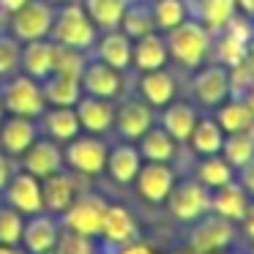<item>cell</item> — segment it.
I'll use <instances>...</instances> for the list:
<instances>
[{
  "label": "cell",
  "mask_w": 254,
  "mask_h": 254,
  "mask_svg": "<svg viewBox=\"0 0 254 254\" xmlns=\"http://www.w3.org/2000/svg\"><path fill=\"white\" fill-rule=\"evenodd\" d=\"M164 41H167V52H170V58L178 66L199 68L205 63V58H208V52H210L213 33H210L199 19L189 17L186 22H181L178 28L167 30Z\"/></svg>",
  "instance_id": "6da1fadb"
},
{
  "label": "cell",
  "mask_w": 254,
  "mask_h": 254,
  "mask_svg": "<svg viewBox=\"0 0 254 254\" xmlns=\"http://www.w3.org/2000/svg\"><path fill=\"white\" fill-rule=\"evenodd\" d=\"M50 39L55 44L63 47H74V50H90L99 39V28L93 25V19L88 17L85 6L79 3H66L63 8L55 11V19H52V30Z\"/></svg>",
  "instance_id": "7a4b0ae2"
},
{
  "label": "cell",
  "mask_w": 254,
  "mask_h": 254,
  "mask_svg": "<svg viewBox=\"0 0 254 254\" xmlns=\"http://www.w3.org/2000/svg\"><path fill=\"white\" fill-rule=\"evenodd\" d=\"M0 104L6 115H22V118H41L47 110L41 82L28 74H8L6 82L0 85Z\"/></svg>",
  "instance_id": "3957f363"
},
{
  "label": "cell",
  "mask_w": 254,
  "mask_h": 254,
  "mask_svg": "<svg viewBox=\"0 0 254 254\" xmlns=\"http://www.w3.org/2000/svg\"><path fill=\"white\" fill-rule=\"evenodd\" d=\"M107 153L110 148L104 139L96 134H77L63 148V164L79 178H99L107 167Z\"/></svg>",
  "instance_id": "277c9868"
},
{
  "label": "cell",
  "mask_w": 254,
  "mask_h": 254,
  "mask_svg": "<svg viewBox=\"0 0 254 254\" xmlns=\"http://www.w3.org/2000/svg\"><path fill=\"white\" fill-rule=\"evenodd\" d=\"M167 210L175 221L183 224H194L197 219H202L205 213H210V189H205L197 178L191 181H175L172 191L167 194Z\"/></svg>",
  "instance_id": "5b68a950"
},
{
  "label": "cell",
  "mask_w": 254,
  "mask_h": 254,
  "mask_svg": "<svg viewBox=\"0 0 254 254\" xmlns=\"http://www.w3.org/2000/svg\"><path fill=\"white\" fill-rule=\"evenodd\" d=\"M104 210H107L104 197H99L93 191H79L77 199L61 213V227L66 232H74V235L99 238Z\"/></svg>",
  "instance_id": "8992f818"
},
{
  "label": "cell",
  "mask_w": 254,
  "mask_h": 254,
  "mask_svg": "<svg viewBox=\"0 0 254 254\" xmlns=\"http://www.w3.org/2000/svg\"><path fill=\"white\" fill-rule=\"evenodd\" d=\"M11 17V36L17 41H36V39H50L55 8L47 0H28L22 8H17Z\"/></svg>",
  "instance_id": "52a82bcc"
},
{
  "label": "cell",
  "mask_w": 254,
  "mask_h": 254,
  "mask_svg": "<svg viewBox=\"0 0 254 254\" xmlns=\"http://www.w3.org/2000/svg\"><path fill=\"white\" fill-rule=\"evenodd\" d=\"M232 221L221 219L216 213H205L202 219L194 221L189 232V246L194 254H219L232 243Z\"/></svg>",
  "instance_id": "ba28073f"
},
{
  "label": "cell",
  "mask_w": 254,
  "mask_h": 254,
  "mask_svg": "<svg viewBox=\"0 0 254 254\" xmlns=\"http://www.w3.org/2000/svg\"><path fill=\"white\" fill-rule=\"evenodd\" d=\"M3 205L19 210L22 216H33L44 210V197H41V181L36 175L25 170H14V175L8 178L6 189H3Z\"/></svg>",
  "instance_id": "9c48e42d"
},
{
  "label": "cell",
  "mask_w": 254,
  "mask_h": 254,
  "mask_svg": "<svg viewBox=\"0 0 254 254\" xmlns=\"http://www.w3.org/2000/svg\"><path fill=\"white\" fill-rule=\"evenodd\" d=\"M61 219L47 210L33 216H25V227H22V241L19 246L25 249L28 254H50L55 252L58 241H61Z\"/></svg>",
  "instance_id": "30bf717a"
},
{
  "label": "cell",
  "mask_w": 254,
  "mask_h": 254,
  "mask_svg": "<svg viewBox=\"0 0 254 254\" xmlns=\"http://www.w3.org/2000/svg\"><path fill=\"white\" fill-rule=\"evenodd\" d=\"M99 238L104 246L118 249L123 243H131L139 238V224H137V216L121 202H107L104 210V219H101V230Z\"/></svg>",
  "instance_id": "8fae6325"
},
{
  "label": "cell",
  "mask_w": 254,
  "mask_h": 254,
  "mask_svg": "<svg viewBox=\"0 0 254 254\" xmlns=\"http://www.w3.org/2000/svg\"><path fill=\"white\" fill-rule=\"evenodd\" d=\"M134 186L145 202L161 205L175 186V170L167 161H142L137 178H134Z\"/></svg>",
  "instance_id": "7c38bea8"
},
{
  "label": "cell",
  "mask_w": 254,
  "mask_h": 254,
  "mask_svg": "<svg viewBox=\"0 0 254 254\" xmlns=\"http://www.w3.org/2000/svg\"><path fill=\"white\" fill-rule=\"evenodd\" d=\"M191 93L202 107L216 110L224 99H230V74H227V66H221V63L199 66V71L191 79Z\"/></svg>",
  "instance_id": "4fadbf2b"
},
{
  "label": "cell",
  "mask_w": 254,
  "mask_h": 254,
  "mask_svg": "<svg viewBox=\"0 0 254 254\" xmlns=\"http://www.w3.org/2000/svg\"><path fill=\"white\" fill-rule=\"evenodd\" d=\"M19 161H22V170L30 172V175H36L39 181L55 175V172H61L63 167H66L63 164L61 142H55V139H50V137H36L33 145L19 156Z\"/></svg>",
  "instance_id": "5bb4252c"
},
{
  "label": "cell",
  "mask_w": 254,
  "mask_h": 254,
  "mask_svg": "<svg viewBox=\"0 0 254 254\" xmlns=\"http://www.w3.org/2000/svg\"><path fill=\"white\" fill-rule=\"evenodd\" d=\"M156 115H153V107L142 99H123L121 104L115 107V123L112 126L118 128L126 142H137L150 126H153Z\"/></svg>",
  "instance_id": "9a60e30c"
},
{
  "label": "cell",
  "mask_w": 254,
  "mask_h": 254,
  "mask_svg": "<svg viewBox=\"0 0 254 254\" xmlns=\"http://www.w3.org/2000/svg\"><path fill=\"white\" fill-rule=\"evenodd\" d=\"M39 137L36 118H22V115H6L0 121V150L11 159H19L25 150L33 145Z\"/></svg>",
  "instance_id": "2e32d148"
},
{
  "label": "cell",
  "mask_w": 254,
  "mask_h": 254,
  "mask_svg": "<svg viewBox=\"0 0 254 254\" xmlns=\"http://www.w3.org/2000/svg\"><path fill=\"white\" fill-rule=\"evenodd\" d=\"M79 85H82V93L112 101L123 93V71H118V68L107 66L101 61H90L85 66L82 77H79Z\"/></svg>",
  "instance_id": "e0dca14e"
},
{
  "label": "cell",
  "mask_w": 254,
  "mask_h": 254,
  "mask_svg": "<svg viewBox=\"0 0 254 254\" xmlns=\"http://www.w3.org/2000/svg\"><path fill=\"white\" fill-rule=\"evenodd\" d=\"M74 112H77V118H79L82 131L96 134V137L107 134L112 128V123H115V104H112L110 99H99V96L82 93L79 101L74 104Z\"/></svg>",
  "instance_id": "ac0fdd59"
},
{
  "label": "cell",
  "mask_w": 254,
  "mask_h": 254,
  "mask_svg": "<svg viewBox=\"0 0 254 254\" xmlns=\"http://www.w3.org/2000/svg\"><path fill=\"white\" fill-rule=\"evenodd\" d=\"M77 178L74 172H55V175L44 178L41 181V197H44V210L52 216H61L68 205L77 199L79 186H77Z\"/></svg>",
  "instance_id": "d6986e66"
},
{
  "label": "cell",
  "mask_w": 254,
  "mask_h": 254,
  "mask_svg": "<svg viewBox=\"0 0 254 254\" xmlns=\"http://www.w3.org/2000/svg\"><path fill=\"white\" fill-rule=\"evenodd\" d=\"M167 61H170V52H167V41L159 30L131 41V66L139 74L153 71V68H164Z\"/></svg>",
  "instance_id": "ffe728a7"
},
{
  "label": "cell",
  "mask_w": 254,
  "mask_h": 254,
  "mask_svg": "<svg viewBox=\"0 0 254 254\" xmlns=\"http://www.w3.org/2000/svg\"><path fill=\"white\" fill-rule=\"evenodd\" d=\"M139 167H142L139 148H137L134 142H121V145H115V148H110L104 172H107V175H110L115 183L126 186V183H134Z\"/></svg>",
  "instance_id": "44dd1931"
},
{
  "label": "cell",
  "mask_w": 254,
  "mask_h": 254,
  "mask_svg": "<svg viewBox=\"0 0 254 254\" xmlns=\"http://www.w3.org/2000/svg\"><path fill=\"white\" fill-rule=\"evenodd\" d=\"M249 202H252V199H249V191L235 181H230L227 186L210 191V213L221 216V219H227V221H241L243 213H246V208H249Z\"/></svg>",
  "instance_id": "7402d4cb"
},
{
  "label": "cell",
  "mask_w": 254,
  "mask_h": 254,
  "mask_svg": "<svg viewBox=\"0 0 254 254\" xmlns=\"http://www.w3.org/2000/svg\"><path fill=\"white\" fill-rule=\"evenodd\" d=\"M96 55H99L96 61L107 63L118 71H126L131 66V39L121 28L104 30L101 39H96Z\"/></svg>",
  "instance_id": "603a6c76"
},
{
  "label": "cell",
  "mask_w": 254,
  "mask_h": 254,
  "mask_svg": "<svg viewBox=\"0 0 254 254\" xmlns=\"http://www.w3.org/2000/svg\"><path fill=\"white\" fill-rule=\"evenodd\" d=\"M52 55H55V41L52 39L25 41L22 55H19V68H22L28 77L44 82L52 74Z\"/></svg>",
  "instance_id": "cb8c5ba5"
},
{
  "label": "cell",
  "mask_w": 254,
  "mask_h": 254,
  "mask_svg": "<svg viewBox=\"0 0 254 254\" xmlns=\"http://www.w3.org/2000/svg\"><path fill=\"white\" fill-rule=\"evenodd\" d=\"M175 77L167 68H153V71H142L139 77V99L148 101L150 107H167L175 99Z\"/></svg>",
  "instance_id": "d4e9b609"
},
{
  "label": "cell",
  "mask_w": 254,
  "mask_h": 254,
  "mask_svg": "<svg viewBox=\"0 0 254 254\" xmlns=\"http://www.w3.org/2000/svg\"><path fill=\"white\" fill-rule=\"evenodd\" d=\"M41 131L55 142H68L82 131V126L74 107H50L41 112Z\"/></svg>",
  "instance_id": "484cf974"
},
{
  "label": "cell",
  "mask_w": 254,
  "mask_h": 254,
  "mask_svg": "<svg viewBox=\"0 0 254 254\" xmlns=\"http://www.w3.org/2000/svg\"><path fill=\"white\" fill-rule=\"evenodd\" d=\"M216 123L221 126L224 134H235V131H249L254 128V112L249 107V101L243 96H230L216 107Z\"/></svg>",
  "instance_id": "4316f807"
},
{
  "label": "cell",
  "mask_w": 254,
  "mask_h": 254,
  "mask_svg": "<svg viewBox=\"0 0 254 254\" xmlns=\"http://www.w3.org/2000/svg\"><path fill=\"white\" fill-rule=\"evenodd\" d=\"M161 128L170 134L175 142H189V134H191L194 123H197V110H194L189 101H175L172 99L167 107H161Z\"/></svg>",
  "instance_id": "83f0119b"
},
{
  "label": "cell",
  "mask_w": 254,
  "mask_h": 254,
  "mask_svg": "<svg viewBox=\"0 0 254 254\" xmlns=\"http://www.w3.org/2000/svg\"><path fill=\"white\" fill-rule=\"evenodd\" d=\"M137 142H139L137 148H139L142 161H167V164H170L178 153V142L161 126H150Z\"/></svg>",
  "instance_id": "f1b7e54d"
},
{
  "label": "cell",
  "mask_w": 254,
  "mask_h": 254,
  "mask_svg": "<svg viewBox=\"0 0 254 254\" xmlns=\"http://www.w3.org/2000/svg\"><path fill=\"white\" fill-rule=\"evenodd\" d=\"M224 137L227 134L221 131L216 118H197L191 134H189V145L197 156H213V153H221Z\"/></svg>",
  "instance_id": "f546056e"
},
{
  "label": "cell",
  "mask_w": 254,
  "mask_h": 254,
  "mask_svg": "<svg viewBox=\"0 0 254 254\" xmlns=\"http://www.w3.org/2000/svg\"><path fill=\"white\" fill-rule=\"evenodd\" d=\"M41 93L50 107H74L82 96V85L74 77H63V74H50L41 82Z\"/></svg>",
  "instance_id": "4dcf8cb0"
},
{
  "label": "cell",
  "mask_w": 254,
  "mask_h": 254,
  "mask_svg": "<svg viewBox=\"0 0 254 254\" xmlns=\"http://www.w3.org/2000/svg\"><path fill=\"white\" fill-rule=\"evenodd\" d=\"M197 181L202 183L205 189H221L227 186L230 181H235V167L224 159L221 153H213V156H202V161L197 164Z\"/></svg>",
  "instance_id": "1f68e13d"
},
{
  "label": "cell",
  "mask_w": 254,
  "mask_h": 254,
  "mask_svg": "<svg viewBox=\"0 0 254 254\" xmlns=\"http://www.w3.org/2000/svg\"><path fill=\"white\" fill-rule=\"evenodd\" d=\"M235 11V0H194V19H199L210 33H221Z\"/></svg>",
  "instance_id": "d6a6232c"
},
{
  "label": "cell",
  "mask_w": 254,
  "mask_h": 254,
  "mask_svg": "<svg viewBox=\"0 0 254 254\" xmlns=\"http://www.w3.org/2000/svg\"><path fill=\"white\" fill-rule=\"evenodd\" d=\"M118 28H121L131 41L153 33L156 22H153V11H150V6L148 3H134V0H128V6H126V11H123Z\"/></svg>",
  "instance_id": "836d02e7"
},
{
  "label": "cell",
  "mask_w": 254,
  "mask_h": 254,
  "mask_svg": "<svg viewBox=\"0 0 254 254\" xmlns=\"http://www.w3.org/2000/svg\"><path fill=\"white\" fill-rule=\"evenodd\" d=\"M88 17L93 19L96 28L101 30H115L121 25V17L126 11L128 0H85L82 3Z\"/></svg>",
  "instance_id": "e575fe53"
},
{
  "label": "cell",
  "mask_w": 254,
  "mask_h": 254,
  "mask_svg": "<svg viewBox=\"0 0 254 254\" xmlns=\"http://www.w3.org/2000/svg\"><path fill=\"white\" fill-rule=\"evenodd\" d=\"M221 156H224L235 170H241L246 161H252L254 159V128L227 134L224 145H221Z\"/></svg>",
  "instance_id": "d590c367"
},
{
  "label": "cell",
  "mask_w": 254,
  "mask_h": 254,
  "mask_svg": "<svg viewBox=\"0 0 254 254\" xmlns=\"http://www.w3.org/2000/svg\"><path fill=\"white\" fill-rule=\"evenodd\" d=\"M150 11H153V22L156 30H172L181 22H186L191 14H189V3L186 0H153L150 3Z\"/></svg>",
  "instance_id": "8d00e7d4"
},
{
  "label": "cell",
  "mask_w": 254,
  "mask_h": 254,
  "mask_svg": "<svg viewBox=\"0 0 254 254\" xmlns=\"http://www.w3.org/2000/svg\"><path fill=\"white\" fill-rule=\"evenodd\" d=\"M88 66L82 50H74V47H63L55 44V55H52V74H63V77H74L79 79Z\"/></svg>",
  "instance_id": "74e56055"
},
{
  "label": "cell",
  "mask_w": 254,
  "mask_h": 254,
  "mask_svg": "<svg viewBox=\"0 0 254 254\" xmlns=\"http://www.w3.org/2000/svg\"><path fill=\"white\" fill-rule=\"evenodd\" d=\"M22 227H25V216L19 210L0 205V243L6 246H19L22 241Z\"/></svg>",
  "instance_id": "f35d334b"
},
{
  "label": "cell",
  "mask_w": 254,
  "mask_h": 254,
  "mask_svg": "<svg viewBox=\"0 0 254 254\" xmlns=\"http://www.w3.org/2000/svg\"><path fill=\"white\" fill-rule=\"evenodd\" d=\"M216 36H219V39H216V63L230 68V66H238L241 61H246L249 44L232 39L230 33H216Z\"/></svg>",
  "instance_id": "ab89813d"
},
{
  "label": "cell",
  "mask_w": 254,
  "mask_h": 254,
  "mask_svg": "<svg viewBox=\"0 0 254 254\" xmlns=\"http://www.w3.org/2000/svg\"><path fill=\"white\" fill-rule=\"evenodd\" d=\"M19 55H22V47L14 36L0 33V77H8V74H17L19 68Z\"/></svg>",
  "instance_id": "60d3db41"
},
{
  "label": "cell",
  "mask_w": 254,
  "mask_h": 254,
  "mask_svg": "<svg viewBox=\"0 0 254 254\" xmlns=\"http://www.w3.org/2000/svg\"><path fill=\"white\" fill-rule=\"evenodd\" d=\"M52 254H99L96 252V238H85V235H74V232H61L55 252Z\"/></svg>",
  "instance_id": "b9f144b4"
},
{
  "label": "cell",
  "mask_w": 254,
  "mask_h": 254,
  "mask_svg": "<svg viewBox=\"0 0 254 254\" xmlns=\"http://www.w3.org/2000/svg\"><path fill=\"white\" fill-rule=\"evenodd\" d=\"M230 74V96H246L254 85V66L249 61H241L238 66L227 68Z\"/></svg>",
  "instance_id": "7bdbcfd3"
},
{
  "label": "cell",
  "mask_w": 254,
  "mask_h": 254,
  "mask_svg": "<svg viewBox=\"0 0 254 254\" xmlns=\"http://www.w3.org/2000/svg\"><path fill=\"white\" fill-rule=\"evenodd\" d=\"M221 33H230L232 39H238V41H243V44H249V41L254 39V19H249L246 14H241V11H235L230 17V22L224 25V30Z\"/></svg>",
  "instance_id": "ee69618b"
},
{
  "label": "cell",
  "mask_w": 254,
  "mask_h": 254,
  "mask_svg": "<svg viewBox=\"0 0 254 254\" xmlns=\"http://www.w3.org/2000/svg\"><path fill=\"white\" fill-rule=\"evenodd\" d=\"M112 254H156V249L137 238V241H131V243H123V246L112 249Z\"/></svg>",
  "instance_id": "f6af8a7d"
},
{
  "label": "cell",
  "mask_w": 254,
  "mask_h": 254,
  "mask_svg": "<svg viewBox=\"0 0 254 254\" xmlns=\"http://www.w3.org/2000/svg\"><path fill=\"white\" fill-rule=\"evenodd\" d=\"M238 183L249 191V197H254V159L246 161V164L241 167V181H238Z\"/></svg>",
  "instance_id": "bcb514c9"
},
{
  "label": "cell",
  "mask_w": 254,
  "mask_h": 254,
  "mask_svg": "<svg viewBox=\"0 0 254 254\" xmlns=\"http://www.w3.org/2000/svg\"><path fill=\"white\" fill-rule=\"evenodd\" d=\"M14 175V161H11V156H6L3 150H0V191L6 189V183H8V178Z\"/></svg>",
  "instance_id": "7dc6e473"
},
{
  "label": "cell",
  "mask_w": 254,
  "mask_h": 254,
  "mask_svg": "<svg viewBox=\"0 0 254 254\" xmlns=\"http://www.w3.org/2000/svg\"><path fill=\"white\" fill-rule=\"evenodd\" d=\"M241 221H243V230H246L249 241H254V202H249V208H246Z\"/></svg>",
  "instance_id": "c3c4849f"
},
{
  "label": "cell",
  "mask_w": 254,
  "mask_h": 254,
  "mask_svg": "<svg viewBox=\"0 0 254 254\" xmlns=\"http://www.w3.org/2000/svg\"><path fill=\"white\" fill-rule=\"evenodd\" d=\"M28 0H0V11H6V14H14L17 8H22Z\"/></svg>",
  "instance_id": "681fc988"
},
{
  "label": "cell",
  "mask_w": 254,
  "mask_h": 254,
  "mask_svg": "<svg viewBox=\"0 0 254 254\" xmlns=\"http://www.w3.org/2000/svg\"><path fill=\"white\" fill-rule=\"evenodd\" d=\"M235 8L241 14H246L249 19H254V0H235Z\"/></svg>",
  "instance_id": "f907efd6"
},
{
  "label": "cell",
  "mask_w": 254,
  "mask_h": 254,
  "mask_svg": "<svg viewBox=\"0 0 254 254\" xmlns=\"http://www.w3.org/2000/svg\"><path fill=\"white\" fill-rule=\"evenodd\" d=\"M0 254H28L22 246H6V243H0Z\"/></svg>",
  "instance_id": "816d5d0a"
},
{
  "label": "cell",
  "mask_w": 254,
  "mask_h": 254,
  "mask_svg": "<svg viewBox=\"0 0 254 254\" xmlns=\"http://www.w3.org/2000/svg\"><path fill=\"white\" fill-rule=\"evenodd\" d=\"M246 61H249V63H252V66H254V39L249 41V50H246Z\"/></svg>",
  "instance_id": "f5cc1de1"
},
{
  "label": "cell",
  "mask_w": 254,
  "mask_h": 254,
  "mask_svg": "<svg viewBox=\"0 0 254 254\" xmlns=\"http://www.w3.org/2000/svg\"><path fill=\"white\" fill-rule=\"evenodd\" d=\"M243 99L249 101V107H252V112H254V85H252V90H249V93L243 96Z\"/></svg>",
  "instance_id": "db71d44e"
},
{
  "label": "cell",
  "mask_w": 254,
  "mask_h": 254,
  "mask_svg": "<svg viewBox=\"0 0 254 254\" xmlns=\"http://www.w3.org/2000/svg\"><path fill=\"white\" fill-rule=\"evenodd\" d=\"M3 118H6V110H3V104H0V121H3Z\"/></svg>",
  "instance_id": "11a10c76"
},
{
  "label": "cell",
  "mask_w": 254,
  "mask_h": 254,
  "mask_svg": "<svg viewBox=\"0 0 254 254\" xmlns=\"http://www.w3.org/2000/svg\"><path fill=\"white\" fill-rule=\"evenodd\" d=\"M47 3H66V0H47Z\"/></svg>",
  "instance_id": "9f6ffc18"
},
{
  "label": "cell",
  "mask_w": 254,
  "mask_h": 254,
  "mask_svg": "<svg viewBox=\"0 0 254 254\" xmlns=\"http://www.w3.org/2000/svg\"><path fill=\"white\" fill-rule=\"evenodd\" d=\"M0 205H3V194H0Z\"/></svg>",
  "instance_id": "6f0895ef"
},
{
  "label": "cell",
  "mask_w": 254,
  "mask_h": 254,
  "mask_svg": "<svg viewBox=\"0 0 254 254\" xmlns=\"http://www.w3.org/2000/svg\"><path fill=\"white\" fill-rule=\"evenodd\" d=\"M50 254H52V252H50Z\"/></svg>",
  "instance_id": "680465c9"
}]
</instances>
